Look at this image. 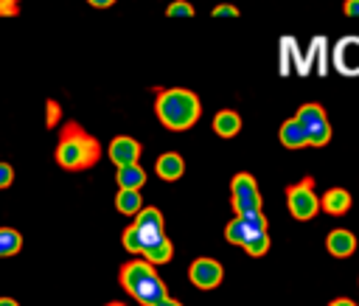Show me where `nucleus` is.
Wrapping results in <instances>:
<instances>
[{"instance_id": "1", "label": "nucleus", "mask_w": 359, "mask_h": 306, "mask_svg": "<svg viewBox=\"0 0 359 306\" xmlns=\"http://www.w3.org/2000/svg\"><path fill=\"white\" fill-rule=\"evenodd\" d=\"M154 112L165 129L185 132L199 121L202 104H199L196 93L185 90V87H171V90H160V95L154 101Z\"/></svg>"}, {"instance_id": "2", "label": "nucleus", "mask_w": 359, "mask_h": 306, "mask_svg": "<svg viewBox=\"0 0 359 306\" xmlns=\"http://www.w3.org/2000/svg\"><path fill=\"white\" fill-rule=\"evenodd\" d=\"M101 154V146L93 135H87L79 124H67L62 129V138H59V146H56V163L67 171H81V168H90L95 166Z\"/></svg>"}, {"instance_id": "3", "label": "nucleus", "mask_w": 359, "mask_h": 306, "mask_svg": "<svg viewBox=\"0 0 359 306\" xmlns=\"http://www.w3.org/2000/svg\"><path fill=\"white\" fill-rule=\"evenodd\" d=\"M121 286L140 303V306H154L163 298H168V289L163 278L154 272V264L143 261H126L121 267Z\"/></svg>"}, {"instance_id": "4", "label": "nucleus", "mask_w": 359, "mask_h": 306, "mask_svg": "<svg viewBox=\"0 0 359 306\" xmlns=\"http://www.w3.org/2000/svg\"><path fill=\"white\" fill-rule=\"evenodd\" d=\"M294 121L300 124L309 146H325L331 140V124H328L325 109L320 104H314V101L300 104V109L294 112Z\"/></svg>"}, {"instance_id": "5", "label": "nucleus", "mask_w": 359, "mask_h": 306, "mask_svg": "<svg viewBox=\"0 0 359 306\" xmlns=\"http://www.w3.org/2000/svg\"><path fill=\"white\" fill-rule=\"evenodd\" d=\"M286 205H289V213L300 222H309L317 216L320 211V197L314 194V180L311 177H303L300 182L289 185L286 188Z\"/></svg>"}, {"instance_id": "6", "label": "nucleus", "mask_w": 359, "mask_h": 306, "mask_svg": "<svg viewBox=\"0 0 359 306\" xmlns=\"http://www.w3.org/2000/svg\"><path fill=\"white\" fill-rule=\"evenodd\" d=\"M230 194H233V208L236 213H247V211H261V191L255 185V177L247 171H238L230 182Z\"/></svg>"}, {"instance_id": "7", "label": "nucleus", "mask_w": 359, "mask_h": 306, "mask_svg": "<svg viewBox=\"0 0 359 306\" xmlns=\"http://www.w3.org/2000/svg\"><path fill=\"white\" fill-rule=\"evenodd\" d=\"M222 275H224L222 264L216 258H210V255H202L188 267V278H191V284L196 289H216L222 284Z\"/></svg>"}, {"instance_id": "8", "label": "nucleus", "mask_w": 359, "mask_h": 306, "mask_svg": "<svg viewBox=\"0 0 359 306\" xmlns=\"http://www.w3.org/2000/svg\"><path fill=\"white\" fill-rule=\"evenodd\" d=\"M140 157V143L135 138H126V135H118L112 143H109V160L115 166H129V163H137Z\"/></svg>"}, {"instance_id": "9", "label": "nucleus", "mask_w": 359, "mask_h": 306, "mask_svg": "<svg viewBox=\"0 0 359 306\" xmlns=\"http://www.w3.org/2000/svg\"><path fill=\"white\" fill-rule=\"evenodd\" d=\"M154 171H157L160 180L174 182V180H180V177L185 174V160H182V154H177V152H165V154L157 157Z\"/></svg>"}, {"instance_id": "10", "label": "nucleus", "mask_w": 359, "mask_h": 306, "mask_svg": "<svg viewBox=\"0 0 359 306\" xmlns=\"http://www.w3.org/2000/svg\"><path fill=\"white\" fill-rule=\"evenodd\" d=\"M325 250L334 255V258H348L353 255L356 250V236L351 230H331L325 236Z\"/></svg>"}, {"instance_id": "11", "label": "nucleus", "mask_w": 359, "mask_h": 306, "mask_svg": "<svg viewBox=\"0 0 359 306\" xmlns=\"http://www.w3.org/2000/svg\"><path fill=\"white\" fill-rule=\"evenodd\" d=\"M320 208L331 216H342L351 211V191L345 188H328L323 197H320Z\"/></svg>"}, {"instance_id": "12", "label": "nucleus", "mask_w": 359, "mask_h": 306, "mask_svg": "<svg viewBox=\"0 0 359 306\" xmlns=\"http://www.w3.org/2000/svg\"><path fill=\"white\" fill-rule=\"evenodd\" d=\"M241 129V115L236 109H219L213 115V132L219 138H236Z\"/></svg>"}, {"instance_id": "13", "label": "nucleus", "mask_w": 359, "mask_h": 306, "mask_svg": "<svg viewBox=\"0 0 359 306\" xmlns=\"http://www.w3.org/2000/svg\"><path fill=\"white\" fill-rule=\"evenodd\" d=\"M278 135H280V143H283L286 149H303V146H309V143H306V135H303V129H300V124H297L294 118L283 121Z\"/></svg>"}, {"instance_id": "14", "label": "nucleus", "mask_w": 359, "mask_h": 306, "mask_svg": "<svg viewBox=\"0 0 359 306\" xmlns=\"http://www.w3.org/2000/svg\"><path fill=\"white\" fill-rule=\"evenodd\" d=\"M143 182H146V171H143L137 163L118 166V185H121V188H135V191H140Z\"/></svg>"}, {"instance_id": "15", "label": "nucleus", "mask_w": 359, "mask_h": 306, "mask_svg": "<svg viewBox=\"0 0 359 306\" xmlns=\"http://www.w3.org/2000/svg\"><path fill=\"white\" fill-rule=\"evenodd\" d=\"M115 208L121 213H137L143 208V199H140V191L135 188H121L118 197H115Z\"/></svg>"}, {"instance_id": "16", "label": "nucleus", "mask_w": 359, "mask_h": 306, "mask_svg": "<svg viewBox=\"0 0 359 306\" xmlns=\"http://www.w3.org/2000/svg\"><path fill=\"white\" fill-rule=\"evenodd\" d=\"M135 227H140V230H163V213L157 208H140L135 213Z\"/></svg>"}, {"instance_id": "17", "label": "nucleus", "mask_w": 359, "mask_h": 306, "mask_svg": "<svg viewBox=\"0 0 359 306\" xmlns=\"http://www.w3.org/2000/svg\"><path fill=\"white\" fill-rule=\"evenodd\" d=\"M241 247H244V253H247V255H252V258L266 255V250H269V230H261V233L250 236Z\"/></svg>"}, {"instance_id": "18", "label": "nucleus", "mask_w": 359, "mask_h": 306, "mask_svg": "<svg viewBox=\"0 0 359 306\" xmlns=\"http://www.w3.org/2000/svg\"><path fill=\"white\" fill-rule=\"evenodd\" d=\"M22 247V236L11 227H0V255H14Z\"/></svg>"}, {"instance_id": "19", "label": "nucleus", "mask_w": 359, "mask_h": 306, "mask_svg": "<svg viewBox=\"0 0 359 306\" xmlns=\"http://www.w3.org/2000/svg\"><path fill=\"white\" fill-rule=\"evenodd\" d=\"M121 241H123V247H126L129 253H140V233H137V227H135V225H129V227L123 230Z\"/></svg>"}, {"instance_id": "20", "label": "nucleus", "mask_w": 359, "mask_h": 306, "mask_svg": "<svg viewBox=\"0 0 359 306\" xmlns=\"http://www.w3.org/2000/svg\"><path fill=\"white\" fill-rule=\"evenodd\" d=\"M168 17H194V6L188 0H174L168 8H165Z\"/></svg>"}, {"instance_id": "21", "label": "nucleus", "mask_w": 359, "mask_h": 306, "mask_svg": "<svg viewBox=\"0 0 359 306\" xmlns=\"http://www.w3.org/2000/svg\"><path fill=\"white\" fill-rule=\"evenodd\" d=\"M213 17L236 20V17H238V8H236V6H230V3H222V6H216V8H213Z\"/></svg>"}, {"instance_id": "22", "label": "nucleus", "mask_w": 359, "mask_h": 306, "mask_svg": "<svg viewBox=\"0 0 359 306\" xmlns=\"http://www.w3.org/2000/svg\"><path fill=\"white\" fill-rule=\"evenodd\" d=\"M14 182V168L8 163H0V188H8Z\"/></svg>"}, {"instance_id": "23", "label": "nucleus", "mask_w": 359, "mask_h": 306, "mask_svg": "<svg viewBox=\"0 0 359 306\" xmlns=\"http://www.w3.org/2000/svg\"><path fill=\"white\" fill-rule=\"evenodd\" d=\"M17 14V0H0V17Z\"/></svg>"}, {"instance_id": "24", "label": "nucleus", "mask_w": 359, "mask_h": 306, "mask_svg": "<svg viewBox=\"0 0 359 306\" xmlns=\"http://www.w3.org/2000/svg\"><path fill=\"white\" fill-rule=\"evenodd\" d=\"M345 14L348 17H359V0H345Z\"/></svg>"}, {"instance_id": "25", "label": "nucleus", "mask_w": 359, "mask_h": 306, "mask_svg": "<svg viewBox=\"0 0 359 306\" xmlns=\"http://www.w3.org/2000/svg\"><path fill=\"white\" fill-rule=\"evenodd\" d=\"M87 3H90V6H95V8H109L115 0H87Z\"/></svg>"}, {"instance_id": "26", "label": "nucleus", "mask_w": 359, "mask_h": 306, "mask_svg": "<svg viewBox=\"0 0 359 306\" xmlns=\"http://www.w3.org/2000/svg\"><path fill=\"white\" fill-rule=\"evenodd\" d=\"M328 306H356V303H353L351 298H337V300H331Z\"/></svg>"}, {"instance_id": "27", "label": "nucleus", "mask_w": 359, "mask_h": 306, "mask_svg": "<svg viewBox=\"0 0 359 306\" xmlns=\"http://www.w3.org/2000/svg\"><path fill=\"white\" fill-rule=\"evenodd\" d=\"M154 306H182L180 300H171V298H163L160 303H154Z\"/></svg>"}, {"instance_id": "28", "label": "nucleus", "mask_w": 359, "mask_h": 306, "mask_svg": "<svg viewBox=\"0 0 359 306\" xmlns=\"http://www.w3.org/2000/svg\"><path fill=\"white\" fill-rule=\"evenodd\" d=\"M0 306H20L17 300H11V298H0Z\"/></svg>"}, {"instance_id": "29", "label": "nucleus", "mask_w": 359, "mask_h": 306, "mask_svg": "<svg viewBox=\"0 0 359 306\" xmlns=\"http://www.w3.org/2000/svg\"><path fill=\"white\" fill-rule=\"evenodd\" d=\"M104 306H126V303H121V300H109V303H104Z\"/></svg>"}]
</instances>
